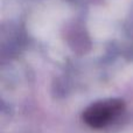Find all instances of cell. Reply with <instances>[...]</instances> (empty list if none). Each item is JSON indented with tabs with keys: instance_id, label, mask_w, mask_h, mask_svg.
Masks as SVG:
<instances>
[{
	"instance_id": "obj_1",
	"label": "cell",
	"mask_w": 133,
	"mask_h": 133,
	"mask_svg": "<svg viewBox=\"0 0 133 133\" xmlns=\"http://www.w3.org/2000/svg\"><path fill=\"white\" fill-rule=\"evenodd\" d=\"M124 110V103L119 99H109L92 104L85 110L83 118L89 126L95 129L108 126L119 117Z\"/></svg>"
}]
</instances>
